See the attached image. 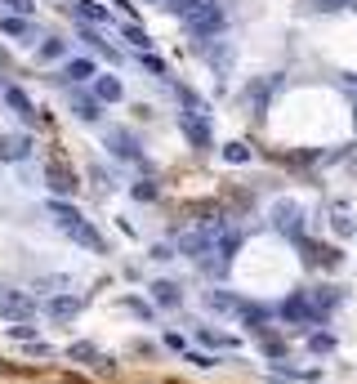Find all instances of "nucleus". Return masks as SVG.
<instances>
[{
  "instance_id": "obj_11",
  "label": "nucleus",
  "mask_w": 357,
  "mask_h": 384,
  "mask_svg": "<svg viewBox=\"0 0 357 384\" xmlns=\"http://www.w3.org/2000/svg\"><path fill=\"white\" fill-rule=\"evenodd\" d=\"M67 237H72L76 246H85V250H94V255H103V250H108V242L98 237V228H94V224H81V228L67 232Z\"/></svg>"
},
{
  "instance_id": "obj_24",
  "label": "nucleus",
  "mask_w": 357,
  "mask_h": 384,
  "mask_svg": "<svg viewBox=\"0 0 357 384\" xmlns=\"http://www.w3.org/2000/svg\"><path fill=\"white\" fill-rule=\"evenodd\" d=\"M5 5L14 9V19H31L36 14V0H5Z\"/></svg>"
},
{
  "instance_id": "obj_19",
  "label": "nucleus",
  "mask_w": 357,
  "mask_h": 384,
  "mask_svg": "<svg viewBox=\"0 0 357 384\" xmlns=\"http://www.w3.org/2000/svg\"><path fill=\"white\" fill-rule=\"evenodd\" d=\"M76 19H85V23H108V9L94 5V0H76Z\"/></svg>"
},
{
  "instance_id": "obj_12",
  "label": "nucleus",
  "mask_w": 357,
  "mask_h": 384,
  "mask_svg": "<svg viewBox=\"0 0 357 384\" xmlns=\"http://www.w3.org/2000/svg\"><path fill=\"white\" fill-rule=\"evenodd\" d=\"M121 81H116V76H94V98H98V103H121Z\"/></svg>"
},
{
  "instance_id": "obj_9",
  "label": "nucleus",
  "mask_w": 357,
  "mask_h": 384,
  "mask_svg": "<svg viewBox=\"0 0 357 384\" xmlns=\"http://www.w3.org/2000/svg\"><path fill=\"white\" fill-rule=\"evenodd\" d=\"M108 147H112L116 161H139V143H134L125 130H112V135H108Z\"/></svg>"
},
{
  "instance_id": "obj_26",
  "label": "nucleus",
  "mask_w": 357,
  "mask_h": 384,
  "mask_svg": "<svg viewBox=\"0 0 357 384\" xmlns=\"http://www.w3.org/2000/svg\"><path fill=\"white\" fill-rule=\"evenodd\" d=\"M197 340H201V344H214V348H228V344H232L228 336H219V331H201V326H197Z\"/></svg>"
},
{
  "instance_id": "obj_30",
  "label": "nucleus",
  "mask_w": 357,
  "mask_h": 384,
  "mask_svg": "<svg viewBox=\"0 0 357 384\" xmlns=\"http://www.w3.org/2000/svg\"><path fill=\"white\" fill-rule=\"evenodd\" d=\"M134 197H139V202H152V197H157V188H152V183H139V188H134Z\"/></svg>"
},
{
  "instance_id": "obj_7",
  "label": "nucleus",
  "mask_w": 357,
  "mask_h": 384,
  "mask_svg": "<svg viewBox=\"0 0 357 384\" xmlns=\"http://www.w3.org/2000/svg\"><path fill=\"white\" fill-rule=\"evenodd\" d=\"M273 219H277V228L286 232V237H299V219H304V210H299L295 202H277V206H273Z\"/></svg>"
},
{
  "instance_id": "obj_10",
  "label": "nucleus",
  "mask_w": 357,
  "mask_h": 384,
  "mask_svg": "<svg viewBox=\"0 0 357 384\" xmlns=\"http://www.w3.org/2000/svg\"><path fill=\"white\" fill-rule=\"evenodd\" d=\"M152 304H157V308H179L183 304V295H179V286H175V281H152Z\"/></svg>"
},
{
  "instance_id": "obj_15",
  "label": "nucleus",
  "mask_w": 357,
  "mask_h": 384,
  "mask_svg": "<svg viewBox=\"0 0 357 384\" xmlns=\"http://www.w3.org/2000/svg\"><path fill=\"white\" fill-rule=\"evenodd\" d=\"M183 135H188L192 147H210V125L197 121V116H183Z\"/></svg>"
},
{
  "instance_id": "obj_14",
  "label": "nucleus",
  "mask_w": 357,
  "mask_h": 384,
  "mask_svg": "<svg viewBox=\"0 0 357 384\" xmlns=\"http://www.w3.org/2000/svg\"><path fill=\"white\" fill-rule=\"evenodd\" d=\"M5 103H9L14 112H19L23 121H36V108H31V98H27L19 85H5Z\"/></svg>"
},
{
  "instance_id": "obj_22",
  "label": "nucleus",
  "mask_w": 357,
  "mask_h": 384,
  "mask_svg": "<svg viewBox=\"0 0 357 384\" xmlns=\"http://www.w3.org/2000/svg\"><path fill=\"white\" fill-rule=\"evenodd\" d=\"M67 54V41H58V36H49L45 45H41V63H54V58H63Z\"/></svg>"
},
{
  "instance_id": "obj_28",
  "label": "nucleus",
  "mask_w": 357,
  "mask_h": 384,
  "mask_svg": "<svg viewBox=\"0 0 357 384\" xmlns=\"http://www.w3.org/2000/svg\"><path fill=\"white\" fill-rule=\"evenodd\" d=\"M143 68H148V72H157V76H170V72H165V63H161L157 54H143Z\"/></svg>"
},
{
  "instance_id": "obj_18",
  "label": "nucleus",
  "mask_w": 357,
  "mask_h": 384,
  "mask_svg": "<svg viewBox=\"0 0 357 384\" xmlns=\"http://www.w3.org/2000/svg\"><path fill=\"white\" fill-rule=\"evenodd\" d=\"M72 112L81 116V121H98V116H103V112H98V98H85V94L72 98Z\"/></svg>"
},
{
  "instance_id": "obj_20",
  "label": "nucleus",
  "mask_w": 357,
  "mask_h": 384,
  "mask_svg": "<svg viewBox=\"0 0 357 384\" xmlns=\"http://www.w3.org/2000/svg\"><path fill=\"white\" fill-rule=\"evenodd\" d=\"M121 36H125V41H130L134 49H143V54H148V49H152V36H148V31H143V27H134V23H125V27H121Z\"/></svg>"
},
{
  "instance_id": "obj_1",
  "label": "nucleus",
  "mask_w": 357,
  "mask_h": 384,
  "mask_svg": "<svg viewBox=\"0 0 357 384\" xmlns=\"http://www.w3.org/2000/svg\"><path fill=\"white\" fill-rule=\"evenodd\" d=\"M183 27H188V36L192 41H210L224 31V9H201V14H188L183 19Z\"/></svg>"
},
{
  "instance_id": "obj_4",
  "label": "nucleus",
  "mask_w": 357,
  "mask_h": 384,
  "mask_svg": "<svg viewBox=\"0 0 357 384\" xmlns=\"http://www.w3.org/2000/svg\"><path fill=\"white\" fill-rule=\"evenodd\" d=\"M81 313V295H49L45 299V317H54V322H72V317Z\"/></svg>"
},
{
  "instance_id": "obj_3",
  "label": "nucleus",
  "mask_w": 357,
  "mask_h": 384,
  "mask_svg": "<svg viewBox=\"0 0 357 384\" xmlns=\"http://www.w3.org/2000/svg\"><path fill=\"white\" fill-rule=\"evenodd\" d=\"M277 313L286 317V322H295V326H309V322H321V313L313 308V299L304 295V291H299V295H291V299H286V304H281Z\"/></svg>"
},
{
  "instance_id": "obj_27",
  "label": "nucleus",
  "mask_w": 357,
  "mask_h": 384,
  "mask_svg": "<svg viewBox=\"0 0 357 384\" xmlns=\"http://www.w3.org/2000/svg\"><path fill=\"white\" fill-rule=\"evenodd\" d=\"M309 348H313V353H331L335 340H331V336H313V340H309Z\"/></svg>"
},
{
  "instance_id": "obj_2",
  "label": "nucleus",
  "mask_w": 357,
  "mask_h": 384,
  "mask_svg": "<svg viewBox=\"0 0 357 384\" xmlns=\"http://www.w3.org/2000/svg\"><path fill=\"white\" fill-rule=\"evenodd\" d=\"M31 313H36V299H31V295L0 291V317H5V322H31Z\"/></svg>"
},
{
  "instance_id": "obj_17",
  "label": "nucleus",
  "mask_w": 357,
  "mask_h": 384,
  "mask_svg": "<svg viewBox=\"0 0 357 384\" xmlns=\"http://www.w3.org/2000/svg\"><path fill=\"white\" fill-rule=\"evenodd\" d=\"M63 76L72 81V85H81V81H94L98 72H94V63H90V58H72V63L63 68Z\"/></svg>"
},
{
  "instance_id": "obj_32",
  "label": "nucleus",
  "mask_w": 357,
  "mask_h": 384,
  "mask_svg": "<svg viewBox=\"0 0 357 384\" xmlns=\"http://www.w3.org/2000/svg\"><path fill=\"white\" fill-rule=\"evenodd\" d=\"M313 5H317V9H344L348 0H313Z\"/></svg>"
},
{
  "instance_id": "obj_13",
  "label": "nucleus",
  "mask_w": 357,
  "mask_h": 384,
  "mask_svg": "<svg viewBox=\"0 0 357 384\" xmlns=\"http://www.w3.org/2000/svg\"><path fill=\"white\" fill-rule=\"evenodd\" d=\"M67 358H76V362H85V366H103V371H112V362L98 353L94 344H72V348H67Z\"/></svg>"
},
{
  "instance_id": "obj_31",
  "label": "nucleus",
  "mask_w": 357,
  "mask_h": 384,
  "mask_svg": "<svg viewBox=\"0 0 357 384\" xmlns=\"http://www.w3.org/2000/svg\"><path fill=\"white\" fill-rule=\"evenodd\" d=\"M125 308H134V313H139V317H152V308L143 304V299H125Z\"/></svg>"
},
{
  "instance_id": "obj_23",
  "label": "nucleus",
  "mask_w": 357,
  "mask_h": 384,
  "mask_svg": "<svg viewBox=\"0 0 357 384\" xmlns=\"http://www.w3.org/2000/svg\"><path fill=\"white\" fill-rule=\"evenodd\" d=\"M224 161H232V165L250 161V147H246V143H228V147H224Z\"/></svg>"
},
{
  "instance_id": "obj_21",
  "label": "nucleus",
  "mask_w": 357,
  "mask_h": 384,
  "mask_svg": "<svg viewBox=\"0 0 357 384\" xmlns=\"http://www.w3.org/2000/svg\"><path fill=\"white\" fill-rule=\"evenodd\" d=\"M5 331H9V340H19V344H36V326H31V322H14Z\"/></svg>"
},
{
  "instance_id": "obj_16",
  "label": "nucleus",
  "mask_w": 357,
  "mask_h": 384,
  "mask_svg": "<svg viewBox=\"0 0 357 384\" xmlns=\"http://www.w3.org/2000/svg\"><path fill=\"white\" fill-rule=\"evenodd\" d=\"M0 31L14 41H31L36 36V27H31V19H0Z\"/></svg>"
},
{
  "instance_id": "obj_29",
  "label": "nucleus",
  "mask_w": 357,
  "mask_h": 384,
  "mask_svg": "<svg viewBox=\"0 0 357 384\" xmlns=\"http://www.w3.org/2000/svg\"><path fill=\"white\" fill-rule=\"evenodd\" d=\"M188 362H192V366H201V371H210V366H214V358H210V353H188Z\"/></svg>"
},
{
  "instance_id": "obj_25",
  "label": "nucleus",
  "mask_w": 357,
  "mask_h": 384,
  "mask_svg": "<svg viewBox=\"0 0 357 384\" xmlns=\"http://www.w3.org/2000/svg\"><path fill=\"white\" fill-rule=\"evenodd\" d=\"M331 228L339 232V237H348V232H353V214H348V210H335V219H331Z\"/></svg>"
},
{
  "instance_id": "obj_8",
  "label": "nucleus",
  "mask_w": 357,
  "mask_h": 384,
  "mask_svg": "<svg viewBox=\"0 0 357 384\" xmlns=\"http://www.w3.org/2000/svg\"><path fill=\"white\" fill-rule=\"evenodd\" d=\"M31 139L27 135H0V161H27Z\"/></svg>"
},
{
  "instance_id": "obj_5",
  "label": "nucleus",
  "mask_w": 357,
  "mask_h": 384,
  "mask_svg": "<svg viewBox=\"0 0 357 384\" xmlns=\"http://www.w3.org/2000/svg\"><path fill=\"white\" fill-rule=\"evenodd\" d=\"M45 183H49V192H54V197H72V192H76L72 170H67V165H58V161L45 165Z\"/></svg>"
},
{
  "instance_id": "obj_6",
  "label": "nucleus",
  "mask_w": 357,
  "mask_h": 384,
  "mask_svg": "<svg viewBox=\"0 0 357 384\" xmlns=\"http://www.w3.org/2000/svg\"><path fill=\"white\" fill-rule=\"evenodd\" d=\"M49 219H54L63 232H72V228H81V224H85V214H81L72 202H63V197H54V202H49Z\"/></svg>"
}]
</instances>
